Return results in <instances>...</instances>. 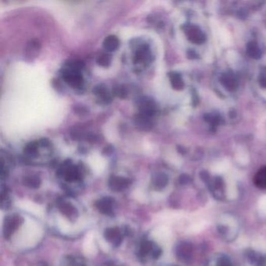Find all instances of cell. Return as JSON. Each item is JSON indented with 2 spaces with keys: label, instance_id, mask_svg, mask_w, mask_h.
<instances>
[{
  "label": "cell",
  "instance_id": "6da1fadb",
  "mask_svg": "<svg viewBox=\"0 0 266 266\" xmlns=\"http://www.w3.org/2000/svg\"><path fill=\"white\" fill-rule=\"evenodd\" d=\"M216 229L224 241L232 242L239 235L241 224L239 219L234 214L226 212L220 215L217 219Z\"/></svg>",
  "mask_w": 266,
  "mask_h": 266
},
{
  "label": "cell",
  "instance_id": "7a4b0ae2",
  "mask_svg": "<svg viewBox=\"0 0 266 266\" xmlns=\"http://www.w3.org/2000/svg\"><path fill=\"white\" fill-rule=\"evenodd\" d=\"M176 257L183 262H188L192 260L194 254L193 246L189 242H180L176 247Z\"/></svg>",
  "mask_w": 266,
  "mask_h": 266
},
{
  "label": "cell",
  "instance_id": "3957f363",
  "mask_svg": "<svg viewBox=\"0 0 266 266\" xmlns=\"http://www.w3.org/2000/svg\"><path fill=\"white\" fill-rule=\"evenodd\" d=\"M62 176L66 181L73 182L80 179L81 172L78 166H73L71 163H65L61 168Z\"/></svg>",
  "mask_w": 266,
  "mask_h": 266
},
{
  "label": "cell",
  "instance_id": "277c9868",
  "mask_svg": "<svg viewBox=\"0 0 266 266\" xmlns=\"http://www.w3.org/2000/svg\"><path fill=\"white\" fill-rule=\"evenodd\" d=\"M21 216L17 215H8L4 222V235L5 238H10L13 233L17 230L19 224L21 223Z\"/></svg>",
  "mask_w": 266,
  "mask_h": 266
},
{
  "label": "cell",
  "instance_id": "5b68a950",
  "mask_svg": "<svg viewBox=\"0 0 266 266\" xmlns=\"http://www.w3.org/2000/svg\"><path fill=\"white\" fill-rule=\"evenodd\" d=\"M131 184V180L122 176H112L109 180V186L114 192H122Z\"/></svg>",
  "mask_w": 266,
  "mask_h": 266
},
{
  "label": "cell",
  "instance_id": "8992f818",
  "mask_svg": "<svg viewBox=\"0 0 266 266\" xmlns=\"http://www.w3.org/2000/svg\"><path fill=\"white\" fill-rule=\"evenodd\" d=\"M95 206L101 213L111 215L112 214L113 200L109 197H103L95 202Z\"/></svg>",
  "mask_w": 266,
  "mask_h": 266
},
{
  "label": "cell",
  "instance_id": "52a82bcc",
  "mask_svg": "<svg viewBox=\"0 0 266 266\" xmlns=\"http://www.w3.org/2000/svg\"><path fill=\"white\" fill-rule=\"evenodd\" d=\"M104 237L107 241L112 244L114 247H118L122 242L123 236L118 228H108L104 233Z\"/></svg>",
  "mask_w": 266,
  "mask_h": 266
},
{
  "label": "cell",
  "instance_id": "ba28073f",
  "mask_svg": "<svg viewBox=\"0 0 266 266\" xmlns=\"http://www.w3.org/2000/svg\"><path fill=\"white\" fill-rule=\"evenodd\" d=\"M205 266H236L234 260L226 254H219L214 256Z\"/></svg>",
  "mask_w": 266,
  "mask_h": 266
},
{
  "label": "cell",
  "instance_id": "9c48e42d",
  "mask_svg": "<svg viewBox=\"0 0 266 266\" xmlns=\"http://www.w3.org/2000/svg\"><path fill=\"white\" fill-rule=\"evenodd\" d=\"M63 79L73 87L79 86L82 82V75L79 73V70H75L73 68L66 70L63 73Z\"/></svg>",
  "mask_w": 266,
  "mask_h": 266
},
{
  "label": "cell",
  "instance_id": "30bf717a",
  "mask_svg": "<svg viewBox=\"0 0 266 266\" xmlns=\"http://www.w3.org/2000/svg\"><path fill=\"white\" fill-rule=\"evenodd\" d=\"M254 183L258 188L266 190V166H263L254 175Z\"/></svg>",
  "mask_w": 266,
  "mask_h": 266
},
{
  "label": "cell",
  "instance_id": "8fae6325",
  "mask_svg": "<svg viewBox=\"0 0 266 266\" xmlns=\"http://www.w3.org/2000/svg\"><path fill=\"white\" fill-rule=\"evenodd\" d=\"M153 183L156 189L161 190L168 183V177L164 173H155L153 176Z\"/></svg>",
  "mask_w": 266,
  "mask_h": 266
},
{
  "label": "cell",
  "instance_id": "7c38bea8",
  "mask_svg": "<svg viewBox=\"0 0 266 266\" xmlns=\"http://www.w3.org/2000/svg\"><path fill=\"white\" fill-rule=\"evenodd\" d=\"M119 39L115 35L108 36L103 42L104 49L109 52L116 51L119 47Z\"/></svg>",
  "mask_w": 266,
  "mask_h": 266
},
{
  "label": "cell",
  "instance_id": "4fadbf2b",
  "mask_svg": "<svg viewBox=\"0 0 266 266\" xmlns=\"http://www.w3.org/2000/svg\"><path fill=\"white\" fill-rule=\"evenodd\" d=\"M59 207H60V209L61 210V212H63L64 215H66V216L73 217V216L78 215V211H77V209H75L74 207H73L71 204L69 203V202L63 201V202L59 204Z\"/></svg>",
  "mask_w": 266,
  "mask_h": 266
},
{
  "label": "cell",
  "instance_id": "5bb4252c",
  "mask_svg": "<svg viewBox=\"0 0 266 266\" xmlns=\"http://www.w3.org/2000/svg\"><path fill=\"white\" fill-rule=\"evenodd\" d=\"M140 111L141 114L147 116V117L153 115L155 112L154 104L151 101L144 99L140 105Z\"/></svg>",
  "mask_w": 266,
  "mask_h": 266
},
{
  "label": "cell",
  "instance_id": "9a60e30c",
  "mask_svg": "<svg viewBox=\"0 0 266 266\" xmlns=\"http://www.w3.org/2000/svg\"><path fill=\"white\" fill-rule=\"evenodd\" d=\"M24 184L31 188L36 189L41 184V180L37 176H27L24 179Z\"/></svg>",
  "mask_w": 266,
  "mask_h": 266
},
{
  "label": "cell",
  "instance_id": "2e32d148",
  "mask_svg": "<svg viewBox=\"0 0 266 266\" xmlns=\"http://www.w3.org/2000/svg\"><path fill=\"white\" fill-rule=\"evenodd\" d=\"M37 146H39L37 143H29L24 148V154L27 155L29 157H36L37 154Z\"/></svg>",
  "mask_w": 266,
  "mask_h": 266
},
{
  "label": "cell",
  "instance_id": "e0dca14e",
  "mask_svg": "<svg viewBox=\"0 0 266 266\" xmlns=\"http://www.w3.org/2000/svg\"><path fill=\"white\" fill-rule=\"evenodd\" d=\"M110 56L107 54L100 55V56H98V59H97V63H98L99 66H104V67H106V66H109V65L110 64Z\"/></svg>",
  "mask_w": 266,
  "mask_h": 266
},
{
  "label": "cell",
  "instance_id": "ac0fdd59",
  "mask_svg": "<svg viewBox=\"0 0 266 266\" xmlns=\"http://www.w3.org/2000/svg\"><path fill=\"white\" fill-rule=\"evenodd\" d=\"M147 116L141 115L138 116L137 118V125L139 127H142V129H147V127L150 125L149 121H148Z\"/></svg>",
  "mask_w": 266,
  "mask_h": 266
},
{
  "label": "cell",
  "instance_id": "d6986e66",
  "mask_svg": "<svg viewBox=\"0 0 266 266\" xmlns=\"http://www.w3.org/2000/svg\"><path fill=\"white\" fill-rule=\"evenodd\" d=\"M125 88L123 86H117L114 88V94L120 98H124L126 96Z\"/></svg>",
  "mask_w": 266,
  "mask_h": 266
},
{
  "label": "cell",
  "instance_id": "ffe728a7",
  "mask_svg": "<svg viewBox=\"0 0 266 266\" xmlns=\"http://www.w3.org/2000/svg\"><path fill=\"white\" fill-rule=\"evenodd\" d=\"M40 144H41L43 147H49L50 145V142H49V140L46 139V138H43V139L40 140L39 141Z\"/></svg>",
  "mask_w": 266,
  "mask_h": 266
},
{
  "label": "cell",
  "instance_id": "44dd1931",
  "mask_svg": "<svg viewBox=\"0 0 266 266\" xmlns=\"http://www.w3.org/2000/svg\"><path fill=\"white\" fill-rule=\"evenodd\" d=\"M73 263H74V265L73 266H85V264H82V263L78 262V261H77L76 259H73Z\"/></svg>",
  "mask_w": 266,
  "mask_h": 266
},
{
  "label": "cell",
  "instance_id": "7402d4cb",
  "mask_svg": "<svg viewBox=\"0 0 266 266\" xmlns=\"http://www.w3.org/2000/svg\"><path fill=\"white\" fill-rule=\"evenodd\" d=\"M37 266H48V264H46V262H44V261H41V262H39V264H37Z\"/></svg>",
  "mask_w": 266,
  "mask_h": 266
},
{
  "label": "cell",
  "instance_id": "603a6c76",
  "mask_svg": "<svg viewBox=\"0 0 266 266\" xmlns=\"http://www.w3.org/2000/svg\"><path fill=\"white\" fill-rule=\"evenodd\" d=\"M263 266H266V257H265V259H264V264H263Z\"/></svg>",
  "mask_w": 266,
  "mask_h": 266
}]
</instances>
